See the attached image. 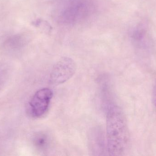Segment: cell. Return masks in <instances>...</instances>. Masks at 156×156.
I'll return each mask as SVG.
<instances>
[{
	"mask_svg": "<svg viewBox=\"0 0 156 156\" xmlns=\"http://www.w3.org/2000/svg\"><path fill=\"white\" fill-rule=\"evenodd\" d=\"M33 142L36 149L39 151H45L49 148L50 139L48 135L40 132L34 136Z\"/></svg>",
	"mask_w": 156,
	"mask_h": 156,
	"instance_id": "cell-6",
	"label": "cell"
},
{
	"mask_svg": "<svg viewBox=\"0 0 156 156\" xmlns=\"http://www.w3.org/2000/svg\"><path fill=\"white\" fill-rule=\"evenodd\" d=\"M53 96V91L48 88H44L36 92L28 103L29 115L34 118L44 116L48 111Z\"/></svg>",
	"mask_w": 156,
	"mask_h": 156,
	"instance_id": "cell-3",
	"label": "cell"
},
{
	"mask_svg": "<svg viewBox=\"0 0 156 156\" xmlns=\"http://www.w3.org/2000/svg\"><path fill=\"white\" fill-rule=\"evenodd\" d=\"M106 135L109 155H123L127 151L130 145V134L125 115L118 106H112L108 111Z\"/></svg>",
	"mask_w": 156,
	"mask_h": 156,
	"instance_id": "cell-1",
	"label": "cell"
},
{
	"mask_svg": "<svg viewBox=\"0 0 156 156\" xmlns=\"http://www.w3.org/2000/svg\"><path fill=\"white\" fill-rule=\"evenodd\" d=\"M154 89L156 90V83H155V85L154 87Z\"/></svg>",
	"mask_w": 156,
	"mask_h": 156,
	"instance_id": "cell-8",
	"label": "cell"
},
{
	"mask_svg": "<svg viewBox=\"0 0 156 156\" xmlns=\"http://www.w3.org/2000/svg\"><path fill=\"white\" fill-rule=\"evenodd\" d=\"M76 69V64L72 59L67 57L61 58L52 68L49 82L54 85L63 84L74 76Z\"/></svg>",
	"mask_w": 156,
	"mask_h": 156,
	"instance_id": "cell-2",
	"label": "cell"
},
{
	"mask_svg": "<svg viewBox=\"0 0 156 156\" xmlns=\"http://www.w3.org/2000/svg\"><path fill=\"white\" fill-rule=\"evenodd\" d=\"M27 41L26 37L23 35H14L5 39L3 42V46L10 50L20 49L26 44Z\"/></svg>",
	"mask_w": 156,
	"mask_h": 156,
	"instance_id": "cell-5",
	"label": "cell"
},
{
	"mask_svg": "<svg viewBox=\"0 0 156 156\" xmlns=\"http://www.w3.org/2000/svg\"><path fill=\"white\" fill-rule=\"evenodd\" d=\"M153 103L154 108L156 112V90L154 89L153 94Z\"/></svg>",
	"mask_w": 156,
	"mask_h": 156,
	"instance_id": "cell-7",
	"label": "cell"
},
{
	"mask_svg": "<svg viewBox=\"0 0 156 156\" xmlns=\"http://www.w3.org/2000/svg\"><path fill=\"white\" fill-rule=\"evenodd\" d=\"M89 6L85 0H73L64 8L61 19L66 23H77L87 15L90 9Z\"/></svg>",
	"mask_w": 156,
	"mask_h": 156,
	"instance_id": "cell-4",
	"label": "cell"
}]
</instances>
